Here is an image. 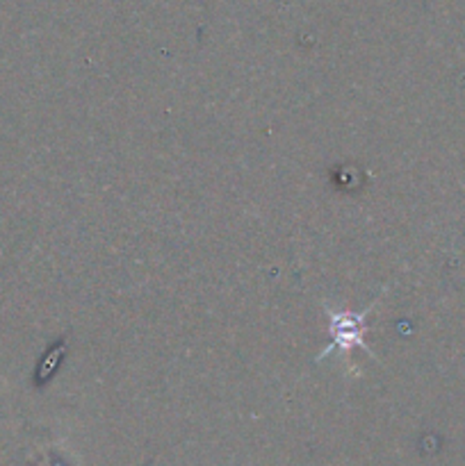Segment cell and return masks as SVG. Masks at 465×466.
Segmentation results:
<instances>
[{
  "label": "cell",
  "mask_w": 465,
  "mask_h": 466,
  "mask_svg": "<svg viewBox=\"0 0 465 466\" xmlns=\"http://www.w3.org/2000/svg\"><path fill=\"white\" fill-rule=\"evenodd\" d=\"M374 305H377V300H374L369 308H365L363 312H345V309H342V312H333L331 308H326L328 330H331V344H328L326 349L317 355V362L319 360L328 358L333 350H340V353L346 355L349 350H354V349H363V350H367L372 358H377V355L367 349V344H365V332H367V328H369L367 323H365V319H367V314L372 312Z\"/></svg>",
  "instance_id": "1"
}]
</instances>
